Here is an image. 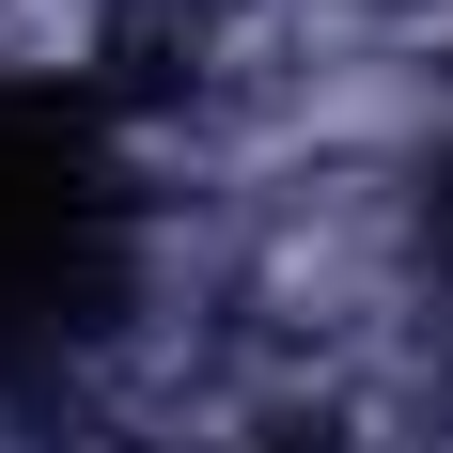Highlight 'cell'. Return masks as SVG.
I'll use <instances>...</instances> for the list:
<instances>
[{"mask_svg":"<svg viewBox=\"0 0 453 453\" xmlns=\"http://www.w3.org/2000/svg\"><path fill=\"white\" fill-rule=\"evenodd\" d=\"M281 453H313V438H281Z\"/></svg>","mask_w":453,"mask_h":453,"instance_id":"obj_2","label":"cell"},{"mask_svg":"<svg viewBox=\"0 0 453 453\" xmlns=\"http://www.w3.org/2000/svg\"><path fill=\"white\" fill-rule=\"evenodd\" d=\"M126 266V188L79 94H0V360H32L110 297Z\"/></svg>","mask_w":453,"mask_h":453,"instance_id":"obj_1","label":"cell"}]
</instances>
